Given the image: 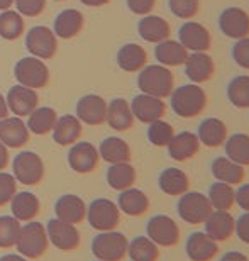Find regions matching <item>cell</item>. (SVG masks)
I'll use <instances>...</instances> for the list:
<instances>
[{
    "instance_id": "cell-1",
    "label": "cell",
    "mask_w": 249,
    "mask_h": 261,
    "mask_svg": "<svg viewBox=\"0 0 249 261\" xmlns=\"http://www.w3.org/2000/svg\"><path fill=\"white\" fill-rule=\"evenodd\" d=\"M171 111L178 117L193 119L199 117L207 107V93L197 83L181 85L171 92Z\"/></svg>"
},
{
    "instance_id": "cell-2",
    "label": "cell",
    "mask_w": 249,
    "mask_h": 261,
    "mask_svg": "<svg viewBox=\"0 0 249 261\" xmlns=\"http://www.w3.org/2000/svg\"><path fill=\"white\" fill-rule=\"evenodd\" d=\"M137 87L143 93L166 98L175 90V75L168 66L146 65L137 75Z\"/></svg>"
},
{
    "instance_id": "cell-3",
    "label": "cell",
    "mask_w": 249,
    "mask_h": 261,
    "mask_svg": "<svg viewBox=\"0 0 249 261\" xmlns=\"http://www.w3.org/2000/svg\"><path fill=\"white\" fill-rule=\"evenodd\" d=\"M48 246L49 239L46 226L36 221H29L25 226H20L19 239L15 243L19 254H22L27 259H38L48 251Z\"/></svg>"
},
{
    "instance_id": "cell-4",
    "label": "cell",
    "mask_w": 249,
    "mask_h": 261,
    "mask_svg": "<svg viewBox=\"0 0 249 261\" xmlns=\"http://www.w3.org/2000/svg\"><path fill=\"white\" fill-rule=\"evenodd\" d=\"M129 241L122 232L105 231L92 239V253L102 261H122L127 256Z\"/></svg>"
},
{
    "instance_id": "cell-5",
    "label": "cell",
    "mask_w": 249,
    "mask_h": 261,
    "mask_svg": "<svg viewBox=\"0 0 249 261\" xmlns=\"http://www.w3.org/2000/svg\"><path fill=\"white\" fill-rule=\"evenodd\" d=\"M87 221L98 232L114 231L121 222V211L108 198H95L87 207Z\"/></svg>"
},
{
    "instance_id": "cell-6",
    "label": "cell",
    "mask_w": 249,
    "mask_h": 261,
    "mask_svg": "<svg viewBox=\"0 0 249 261\" xmlns=\"http://www.w3.org/2000/svg\"><path fill=\"white\" fill-rule=\"evenodd\" d=\"M176 211L181 221H185L190 226H199L207 221L210 212L214 211L209 202V197L200 192H186L180 195V200L176 203Z\"/></svg>"
},
{
    "instance_id": "cell-7",
    "label": "cell",
    "mask_w": 249,
    "mask_h": 261,
    "mask_svg": "<svg viewBox=\"0 0 249 261\" xmlns=\"http://www.w3.org/2000/svg\"><path fill=\"white\" fill-rule=\"evenodd\" d=\"M12 175L22 185H38L44 178L43 158L34 151H20L12 161Z\"/></svg>"
},
{
    "instance_id": "cell-8",
    "label": "cell",
    "mask_w": 249,
    "mask_h": 261,
    "mask_svg": "<svg viewBox=\"0 0 249 261\" xmlns=\"http://www.w3.org/2000/svg\"><path fill=\"white\" fill-rule=\"evenodd\" d=\"M14 75L20 85L29 88H43L49 82V70L43 63V60L36 56H27V58L19 60L14 66Z\"/></svg>"
},
{
    "instance_id": "cell-9",
    "label": "cell",
    "mask_w": 249,
    "mask_h": 261,
    "mask_svg": "<svg viewBox=\"0 0 249 261\" xmlns=\"http://www.w3.org/2000/svg\"><path fill=\"white\" fill-rule=\"evenodd\" d=\"M25 48L39 60H51L58 51V39L53 29L46 25H34L25 36Z\"/></svg>"
},
{
    "instance_id": "cell-10",
    "label": "cell",
    "mask_w": 249,
    "mask_h": 261,
    "mask_svg": "<svg viewBox=\"0 0 249 261\" xmlns=\"http://www.w3.org/2000/svg\"><path fill=\"white\" fill-rule=\"evenodd\" d=\"M146 236L158 246L170 248L180 241V227L173 219L164 214L153 216L146 224Z\"/></svg>"
},
{
    "instance_id": "cell-11",
    "label": "cell",
    "mask_w": 249,
    "mask_h": 261,
    "mask_svg": "<svg viewBox=\"0 0 249 261\" xmlns=\"http://www.w3.org/2000/svg\"><path fill=\"white\" fill-rule=\"evenodd\" d=\"M46 232H48L49 243L60 251H75L80 246V232L75 227V224L60 221L58 217L51 219L46 224Z\"/></svg>"
},
{
    "instance_id": "cell-12",
    "label": "cell",
    "mask_w": 249,
    "mask_h": 261,
    "mask_svg": "<svg viewBox=\"0 0 249 261\" xmlns=\"http://www.w3.org/2000/svg\"><path fill=\"white\" fill-rule=\"evenodd\" d=\"M178 41L191 53H207L212 48V36L204 24L188 20L178 31Z\"/></svg>"
},
{
    "instance_id": "cell-13",
    "label": "cell",
    "mask_w": 249,
    "mask_h": 261,
    "mask_svg": "<svg viewBox=\"0 0 249 261\" xmlns=\"http://www.w3.org/2000/svg\"><path fill=\"white\" fill-rule=\"evenodd\" d=\"M98 161H100L98 149L92 143H88V141H80V143H75L70 148L68 165L76 173H92L93 170H97Z\"/></svg>"
},
{
    "instance_id": "cell-14",
    "label": "cell",
    "mask_w": 249,
    "mask_h": 261,
    "mask_svg": "<svg viewBox=\"0 0 249 261\" xmlns=\"http://www.w3.org/2000/svg\"><path fill=\"white\" fill-rule=\"evenodd\" d=\"M222 34L231 39H242L249 36V14L241 7H227L219 15Z\"/></svg>"
},
{
    "instance_id": "cell-15",
    "label": "cell",
    "mask_w": 249,
    "mask_h": 261,
    "mask_svg": "<svg viewBox=\"0 0 249 261\" xmlns=\"http://www.w3.org/2000/svg\"><path fill=\"white\" fill-rule=\"evenodd\" d=\"M131 111L134 114V119H137L139 122L151 124L164 117L166 103L163 98L148 95V93H139L132 98Z\"/></svg>"
},
{
    "instance_id": "cell-16",
    "label": "cell",
    "mask_w": 249,
    "mask_h": 261,
    "mask_svg": "<svg viewBox=\"0 0 249 261\" xmlns=\"http://www.w3.org/2000/svg\"><path fill=\"white\" fill-rule=\"evenodd\" d=\"M9 111L14 112V116L17 117H27L36 107L39 106V97L34 92V88L24 87V85H14L10 87L5 97Z\"/></svg>"
},
{
    "instance_id": "cell-17",
    "label": "cell",
    "mask_w": 249,
    "mask_h": 261,
    "mask_svg": "<svg viewBox=\"0 0 249 261\" xmlns=\"http://www.w3.org/2000/svg\"><path fill=\"white\" fill-rule=\"evenodd\" d=\"M76 117L88 126H100L107 117V102L100 95L88 93L76 102Z\"/></svg>"
},
{
    "instance_id": "cell-18",
    "label": "cell",
    "mask_w": 249,
    "mask_h": 261,
    "mask_svg": "<svg viewBox=\"0 0 249 261\" xmlns=\"http://www.w3.org/2000/svg\"><path fill=\"white\" fill-rule=\"evenodd\" d=\"M204 226V232L215 243L229 241L236 234V219L231 216L229 211H212Z\"/></svg>"
},
{
    "instance_id": "cell-19",
    "label": "cell",
    "mask_w": 249,
    "mask_h": 261,
    "mask_svg": "<svg viewBox=\"0 0 249 261\" xmlns=\"http://www.w3.org/2000/svg\"><path fill=\"white\" fill-rule=\"evenodd\" d=\"M200 146L202 144L195 133L183 130V133L175 134L173 139L170 141V144L166 146V148H168V154L171 160L183 163V161H188L193 158V156L199 154Z\"/></svg>"
},
{
    "instance_id": "cell-20",
    "label": "cell",
    "mask_w": 249,
    "mask_h": 261,
    "mask_svg": "<svg viewBox=\"0 0 249 261\" xmlns=\"http://www.w3.org/2000/svg\"><path fill=\"white\" fill-rule=\"evenodd\" d=\"M54 214L60 221L70 224H80L87 219V203L78 195L65 194L56 200Z\"/></svg>"
},
{
    "instance_id": "cell-21",
    "label": "cell",
    "mask_w": 249,
    "mask_h": 261,
    "mask_svg": "<svg viewBox=\"0 0 249 261\" xmlns=\"http://www.w3.org/2000/svg\"><path fill=\"white\" fill-rule=\"evenodd\" d=\"M185 73L191 83H205L215 73V61L209 53H190L185 61Z\"/></svg>"
},
{
    "instance_id": "cell-22",
    "label": "cell",
    "mask_w": 249,
    "mask_h": 261,
    "mask_svg": "<svg viewBox=\"0 0 249 261\" xmlns=\"http://www.w3.org/2000/svg\"><path fill=\"white\" fill-rule=\"evenodd\" d=\"M197 138H199L202 146L207 148H219L224 146L226 139L229 138V129L226 122L219 117H209L200 122L199 130H197Z\"/></svg>"
},
{
    "instance_id": "cell-23",
    "label": "cell",
    "mask_w": 249,
    "mask_h": 261,
    "mask_svg": "<svg viewBox=\"0 0 249 261\" xmlns=\"http://www.w3.org/2000/svg\"><path fill=\"white\" fill-rule=\"evenodd\" d=\"M185 251L186 256L191 261H212L217 256V253H219V246L205 232L199 231V232H191L188 236Z\"/></svg>"
},
{
    "instance_id": "cell-24",
    "label": "cell",
    "mask_w": 249,
    "mask_h": 261,
    "mask_svg": "<svg viewBox=\"0 0 249 261\" xmlns=\"http://www.w3.org/2000/svg\"><path fill=\"white\" fill-rule=\"evenodd\" d=\"M0 141L7 148H22L29 141V129L22 119L5 117L0 119Z\"/></svg>"
},
{
    "instance_id": "cell-25",
    "label": "cell",
    "mask_w": 249,
    "mask_h": 261,
    "mask_svg": "<svg viewBox=\"0 0 249 261\" xmlns=\"http://www.w3.org/2000/svg\"><path fill=\"white\" fill-rule=\"evenodd\" d=\"M83 24H85V17H83L80 10L65 9L56 15L53 24V33L56 34V38L71 39L81 33Z\"/></svg>"
},
{
    "instance_id": "cell-26",
    "label": "cell",
    "mask_w": 249,
    "mask_h": 261,
    "mask_svg": "<svg viewBox=\"0 0 249 261\" xmlns=\"http://www.w3.org/2000/svg\"><path fill=\"white\" fill-rule=\"evenodd\" d=\"M137 33L144 41L158 44L164 39H170L171 28L166 19L159 17V15L148 14V15H143V19L137 22Z\"/></svg>"
},
{
    "instance_id": "cell-27",
    "label": "cell",
    "mask_w": 249,
    "mask_h": 261,
    "mask_svg": "<svg viewBox=\"0 0 249 261\" xmlns=\"http://www.w3.org/2000/svg\"><path fill=\"white\" fill-rule=\"evenodd\" d=\"M188 55L190 51L180 41L175 39H164L161 43H158L156 49H154V58L158 60V63L168 68L185 65Z\"/></svg>"
},
{
    "instance_id": "cell-28",
    "label": "cell",
    "mask_w": 249,
    "mask_h": 261,
    "mask_svg": "<svg viewBox=\"0 0 249 261\" xmlns=\"http://www.w3.org/2000/svg\"><path fill=\"white\" fill-rule=\"evenodd\" d=\"M210 171L214 175V178L217 181H224L229 185H241L246 178V170L244 166L234 163L232 160H229L227 156H219L212 161Z\"/></svg>"
},
{
    "instance_id": "cell-29",
    "label": "cell",
    "mask_w": 249,
    "mask_h": 261,
    "mask_svg": "<svg viewBox=\"0 0 249 261\" xmlns=\"http://www.w3.org/2000/svg\"><path fill=\"white\" fill-rule=\"evenodd\" d=\"M134 114L131 111V103L126 98H114L107 103V117L105 122L114 130H127L134 126Z\"/></svg>"
},
{
    "instance_id": "cell-30",
    "label": "cell",
    "mask_w": 249,
    "mask_h": 261,
    "mask_svg": "<svg viewBox=\"0 0 249 261\" xmlns=\"http://www.w3.org/2000/svg\"><path fill=\"white\" fill-rule=\"evenodd\" d=\"M53 139L60 146H71L80 139L81 136V122L76 116L65 114L56 119V124L53 127Z\"/></svg>"
},
{
    "instance_id": "cell-31",
    "label": "cell",
    "mask_w": 249,
    "mask_h": 261,
    "mask_svg": "<svg viewBox=\"0 0 249 261\" xmlns=\"http://www.w3.org/2000/svg\"><path fill=\"white\" fill-rule=\"evenodd\" d=\"M117 207L126 216L139 217L149 211V198L143 190L131 187V189L121 192V195L117 198Z\"/></svg>"
},
{
    "instance_id": "cell-32",
    "label": "cell",
    "mask_w": 249,
    "mask_h": 261,
    "mask_svg": "<svg viewBox=\"0 0 249 261\" xmlns=\"http://www.w3.org/2000/svg\"><path fill=\"white\" fill-rule=\"evenodd\" d=\"M117 65L127 73L141 71L148 65V53L143 46L136 43H127L117 51Z\"/></svg>"
},
{
    "instance_id": "cell-33",
    "label": "cell",
    "mask_w": 249,
    "mask_h": 261,
    "mask_svg": "<svg viewBox=\"0 0 249 261\" xmlns=\"http://www.w3.org/2000/svg\"><path fill=\"white\" fill-rule=\"evenodd\" d=\"M159 190L170 197H180L188 192L190 178L180 168H164L158 178Z\"/></svg>"
},
{
    "instance_id": "cell-34",
    "label": "cell",
    "mask_w": 249,
    "mask_h": 261,
    "mask_svg": "<svg viewBox=\"0 0 249 261\" xmlns=\"http://www.w3.org/2000/svg\"><path fill=\"white\" fill-rule=\"evenodd\" d=\"M98 154L103 161H107L108 165L116 163H127L131 161V146H129L122 138L117 136H108L98 146Z\"/></svg>"
},
{
    "instance_id": "cell-35",
    "label": "cell",
    "mask_w": 249,
    "mask_h": 261,
    "mask_svg": "<svg viewBox=\"0 0 249 261\" xmlns=\"http://www.w3.org/2000/svg\"><path fill=\"white\" fill-rule=\"evenodd\" d=\"M41 202L33 192H15L10 198V211L12 216L20 222H29L39 214Z\"/></svg>"
},
{
    "instance_id": "cell-36",
    "label": "cell",
    "mask_w": 249,
    "mask_h": 261,
    "mask_svg": "<svg viewBox=\"0 0 249 261\" xmlns=\"http://www.w3.org/2000/svg\"><path fill=\"white\" fill-rule=\"evenodd\" d=\"M105 178L110 189L122 192V190L134 187L137 173H136V168L127 161V163H116V165L108 166Z\"/></svg>"
},
{
    "instance_id": "cell-37",
    "label": "cell",
    "mask_w": 249,
    "mask_h": 261,
    "mask_svg": "<svg viewBox=\"0 0 249 261\" xmlns=\"http://www.w3.org/2000/svg\"><path fill=\"white\" fill-rule=\"evenodd\" d=\"M27 129L29 133L38 134V136H44L53 130L56 119H58V114L53 107H36L33 112L27 116Z\"/></svg>"
},
{
    "instance_id": "cell-38",
    "label": "cell",
    "mask_w": 249,
    "mask_h": 261,
    "mask_svg": "<svg viewBox=\"0 0 249 261\" xmlns=\"http://www.w3.org/2000/svg\"><path fill=\"white\" fill-rule=\"evenodd\" d=\"M209 202L214 211H231L236 205V190L234 187L224 181H215L209 189Z\"/></svg>"
},
{
    "instance_id": "cell-39",
    "label": "cell",
    "mask_w": 249,
    "mask_h": 261,
    "mask_svg": "<svg viewBox=\"0 0 249 261\" xmlns=\"http://www.w3.org/2000/svg\"><path fill=\"white\" fill-rule=\"evenodd\" d=\"M226 156L241 166H249V134L236 133L224 143Z\"/></svg>"
},
{
    "instance_id": "cell-40",
    "label": "cell",
    "mask_w": 249,
    "mask_h": 261,
    "mask_svg": "<svg viewBox=\"0 0 249 261\" xmlns=\"http://www.w3.org/2000/svg\"><path fill=\"white\" fill-rule=\"evenodd\" d=\"M127 254L131 261H158L159 246L148 236H137L132 241H129Z\"/></svg>"
},
{
    "instance_id": "cell-41",
    "label": "cell",
    "mask_w": 249,
    "mask_h": 261,
    "mask_svg": "<svg viewBox=\"0 0 249 261\" xmlns=\"http://www.w3.org/2000/svg\"><path fill=\"white\" fill-rule=\"evenodd\" d=\"M24 33V19L17 10H2L0 14V38L15 41Z\"/></svg>"
},
{
    "instance_id": "cell-42",
    "label": "cell",
    "mask_w": 249,
    "mask_h": 261,
    "mask_svg": "<svg viewBox=\"0 0 249 261\" xmlns=\"http://www.w3.org/2000/svg\"><path fill=\"white\" fill-rule=\"evenodd\" d=\"M227 98L236 109H249V75L234 76L227 85Z\"/></svg>"
},
{
    "instance_id": "cell-43",
    "label": "cell",
    "mask_w": 249,
    "mask_h": 261,
    "mask_svg": "<svg viewBox=\"0 0 249 261\" xmlns=\"http://www.w3.org/2000/svg\"><path fill=\"white\" fill-rule=\"evenodd\" d=\"M20 234V221L14 216H0V248H14Z\"/></svg>"
},
{
    "instance_id": "cell-44",
    "label": "cell",
    "mask_w": 249,
    "mask_h": 261,
    "mask_svg": "<svg viewBox=\"0 0 249 261\" xmlns=\"http://www.w3.org/2000/svg\"><path fill=\"white\" fill-rule=\"evenodd\" d=\"M173 136H175L173 126H171L170 122L163 121V119L151 122L148 127L149 143H151L153 146H158V148H164V146H168L170 141L173 139Z\"/></svg>"
},
{
    "instance_id": "cell-45",
    "label": "cell",
    "mask_w": 249,
    "mask_h": 261,
    "mask_svg": "<svg viewBox=\"0 0 249 261\" xmlns=\"http://www.w3.org/2000/svg\"><path fill=\"white\" fill-rule=\"evenodd\" d=\"M171 14L178 19H193L200 10V0H168Z\"/></svg>"
},
{
    "instance_id": "cell-46",
    "label": "cell",
    "mask_w": 249,
    "mask_h": 261,
    "mask_svg": "<svg viewBox=\"0 0 249 261\" xmlns=\"http://www.w3.org/2000/svg\"><path fill=\"white\" fill-rule=\"evenodd\" d=\"M17 192V180L14 175L0 171V207L10 202V198Z\"/></svg>"
},
{
    "instance_id": "cell-47",
    "label": "cell",
    "mask_w": 249,
    "mask_h": 261,
    "mask_svg": "<svg viewBox=\"0 0 249 261\" xmlns=\"http://www.w3.org/2000/svg\"><path fill=\"white\" fill-rule=\"evenodd\" d=\"M14 2L17 12L27 17H38L46 7V0H14Z\"/></svg>"
},
{
    "instance_id": "cell-48",
    "label": "cell",
    "mask_w": 249,
    "mask_h": 261,
    "mask_svg": "<svg viewBox=\"0 0 249 261\" xmlns=\"http://www.w3.org/2000/svg\"><path fill=\"white\" fill-rule=\"evenodd\" d=\"M232 60L244 70H249V36L237 39L232 46Z\"/></svg>"
},
{
    "instance_id": "cell-49",
    "label": "cell",
    "mask_w": 249,
    "mask_h": 261,
    "mask_svg": "<svg viewBox=\"0 0 249 261\" xmlns=\"http://www.w3.org/2000/svg\"><path fill=\"white\" fill-rule=\"evenodd\" d=\"M129 10L137 15H148L156 7V0H126Z\"/></svg>"
},
{
    "instance_id": "cell-50",
    "label": "cell",
    "mask_w": 249,
    "mask_h": 261,
    "mask_svg": "<svg viewBox=\"0 0 249 261\" xmlns=\"http://www.w3.org/2000/svg\"><path fill=\"white\" fill-rule=\"evenodd\" d=\"M236 234L242 243L249 244V212H244L236 221Z\"/></svg>"
},
{
    "instance_id": "cell-51",
    "label": "cell",
    "mask_w": 249,
    "mask_h": 261,
    "mask_svg": "<svg viewBox=\"0 0 249 261\" xmlns=\"http://www.w3.org/2000/svg\"><path fill=\"white\" fill-rule=\"evenodd\" d=\"M236 203L244 212H249V184L241 185L239 189L236 190Z\"/></svg>"
},
{
    "instance_id": "cell-52",
    "label": "cell",
    "mask_w": 249,
    "mask_h": 261,
    "mask_svg": "<svg viewBox=\"0 0 249 261\" xmlns=\"http://www.w3.org/2000/svg\"><path fill=\"white\" fill-rule=\"evenodd\" d=\"M220 261H249V258L246 256L244 253H239V251H229V253H226L224 256L220 258Z\"/></svg>"
},
{
    "instance_id": "cell-53",
    "label": "cell",
    "mask_w": 249,
    "mask_h": 261,
    "mask_svg": "<svg viewBox=\"0 0 249 261\" xmlns=\"http://www.w3.org/2000/svg\"><path fill=\"white\" fill-rule=\"evenodd\" d=\"M9 165V151L2 141H0V171L5 170V166Z\"/></svg>"
},
{
    "instance_id": "cell-54",
    "label": "cell",
    "mask_w": 249,
    "mask_h": 261,
    "mask_svg": "<svg viewBox=\"0 0 249 261\" xmlns=\"http://www.w3.org/2000/svg\"><path fill=\"white\" fill-rule=\"evenodd\" d=\"M0 261H29L27 258H24L22 254H15V253H9L0 256Z\"/></svg>"
},
{
    "instance_id": "cell-55",
    "label": "cell",
    "mask_w": 249,
    "mask_h": 261,
    "mask_svg": "<svg viewBox=\"0 0 249 261\" xmlns=\"http://www.w3.org/2000/svg\"><path fill=\"white\" fill-rule=\"evenodd\" d=\"M80 2L87 7H102V5H107L110 0H80Z\"/></svg>"
},
{
    "instance_id": "cell-56",
    "label": "cell",
    "mask_w": 249,
    "mask_h": 261,
    "mask_svg": "<svg viewBox=\"0 0 249 261\" xmlns=\"http://www.w3.org/2000/svg\"><path fill=\"white\" fill-rule=\"evenodd\" d=\"M9 114V107H7V102H5V97L0 93V119H5Z\"/></svg>"
},
{
    "instance_id": "cell-57",
    "label": "cell",
    "mask_w": 249,
    "mask_h": 261,
    "mask_svg": "<svg viewBox=\"0 0 249 261\" xmlns=\"http://www.w3.org/2000/svg\"><path fill=\"white\" fill-rule=\"evenodd\" d=\"M14 5V0H0V10H9Z\"/></svg>"
},
{
    "instance_id": "cell-58",
    "label": "cell",
    "mask_w": 249,
    "mask_h": 261,
    "mask_svg": "<svg viewBox=\"0 0 249 261\" xmlns=\"http://www.w3.org/2000/svg\"><path fill=\"white\" fill-rule=\"evenodd\" d=\"M56 2H61V0H56Z\"/></svg>"
},
{
    "instance_id": "cell-59",
    "label": "cell",
    "mask_w": 249,
    "mask_h": 261,
    "mask_svg": "<svg viewBox=\"0 0 249 261\" xmlns=\"http://www.w3.org/2000/svg\"><path fill=\"white\" fill-rule=\"evenodd\" d=\"M95 261H102V259H95Z\"/></svg>"
}]
</instances>
